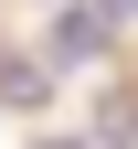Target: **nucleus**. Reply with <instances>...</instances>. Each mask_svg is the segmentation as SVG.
I'll return each mask as SVG.
<instances>
[{
    "instance_id": "f03ea898",
    "label": "nucleus",
    "mask_w": 138,
    "mask_h": 149,
    "mask_svg": "<svg viewBox=\"0 0 138 149\" xmlns=\"http://www.w3.org/2000/svg\"><path fill=\"white\" fill-rule=\"evenodd\" d=\"M43 96H53V74L32 53H0V107H43Z\"/></svg>"
},
{
    "instance_id": "f257e3e1",
    "label": "nucleus",
    "mask_w": 138,
    "mask_h": 149,
    "mask_svg": "<svg viewBox=\"0 0 138 149\" xmlns=\"http://www.w3.org/2000/svg\"><path fill=\"white\" fill-rule=\"evenodd\" d=\"M106 0H85V11H53V32H43V53L53 64H96V53H106Z\"/></svg>"
},
{
    "instance_id": "20e7f679",
    "label": "nucleus",
    "mask_w": 138,
    "mask_h": 149,
    "mask_svg": "<svg viewBox=\"0 0 138 149\" xmlns=\"http://www.w3.org/2000/svg\"><path fill=\"white\" fill-rule=\"evenodd\" d=\"M32 149H85V139H32Z\"/></svg>"
},
{
    "instance_id": "7ed1b4c3",
    "label": "nucleus",
    "mask_w": 138,
    "mask_h": 149,
    "mask_svg": "<svg viewBox=\"0 0 138 149\" xmlns=\"http://www.w3.org/2000/svg\"><path fill=\"white\" fill-rule=\"evenodd\" d=\"M96 139H106V149H138V96H106V107H96Z\"/></svg>"
}]
</instances>
